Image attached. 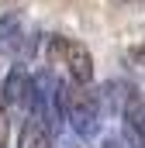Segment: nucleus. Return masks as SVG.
I'll return each instance as SVG.
<instances>
[{
  "label": "nucleus",
  "instance_id": "1a4fd4ad",
  "mask_svg": "<svg viewBox=\"0 0 145 148\" xmlns=\"http://www.w3.org/2000/svg\"><path fill=\"white\" fill-rule=\"evenodd\" d=\"M135 55H138V62H142V66H145V41H142V45H138V48H135Z\"/></svg>",
  "mask_w": 145,
  "mask_h": 148
},
{
  "label": "nucleus",
  "instance_id": "7ed1b4c3",
  "mask_svg": "<svg viewBox=\"0 0 145 148\" xmlns=\"http://www.w3.org/2000/svg\"><path fill=\"white\" fill-rule=\"evenodd\" d=\"M0 100H3L7 114H17L21 121L35 117V110H38V79L31 73H24L21 66H14L7 73V79H3V86H0Z\"/></svg>",
  "mask_w": 145,
  "mask_h": 148
},
{
  "label": "nucleus",
  "instance_id": "39448f33",
  "mask_svg": "<svg viewBox=\"0 0 145 148\" xmlns=\"http://www.w3.org/2000/svg\"><path fill=\"white\" fill-rule=\"evenodd\" d=\"M121 121H124V138L131 148H145V93H128L124 107H121Z\"/></svg>",
  "mask_w": 145,
  "mask_h": 148
},
{
  "label": "nucleus",
  "instance_id": "f257e3e1",
  "mask_svg": "<svg viewBox=\"0 0 145 148\" xmlns=\"http://www.w3.org/2000/svg\"><path fill=\"white\" fill-rule=\"evenodd\" d=\"M59 114L79 138H93L100 131V117H104V100L100 93H93L90 86L79 83H59Z\"/></svg>",
  "mask_w": 145,
  "mask_h": 148
},
{
  "label": "nucleus",
  "instance_id": "20e7f679",
  "mask_svg": "<svg viewBox=\"0 0 145 148\" xmlns=\"http://www.w3.org/2000/svg\"><path fill=\"white\" fill-rule=\"evenodd\" d=\"M0 48H3L14 62L28 59V55L35 52V38H31V31H28V24H24L21 14H7V17L0 21Z\"/></svg>",
  "mask_w": 145,
  "mask_h": 148
},
{
  "label": "nucleus",
  "instance_id": "6e6552de",
  "mask_svg": "<svg viewBox=\"0 0 145 148\" xmlns=\"http://www.w3.org/2000/svg\"><path fill=\"white\" fill-rule=\"evenodd\" d=\"M104 148H131V141H128L124 134H110L107 141H104Z\"/></svg>",
  "mask_w": 145,
  "mask_h": 148
},
{
  "label": "nucleus",
  "instance_id": "f03ea898",
  "mask_svg": "<svg viewBox=\"0 0 145 148\" xmlns=\"http://www.w3.org/2000/svg\"><path fill=\"white\" fill-rule=\"evenodd\" d=\"M45 59H48L52 73L62 76V83H79V86H90L93 83V55L76 38L52 35L45 41Z\"/></svg>",
  "mask_w": 145,
  "mask_h": 148
},
{
  "label": "nucleus",
  "instance_id": "423d86ee",
  "mask_svg": "<svg viewBox=\"0 0 145 148\" xmlns=\"http://www.w3.org/2000/svg\"><path fill=\"white\" fill-rule=\"evenodd\" d=\"M17 148H52V127L38 117H28L21 124V138H17Z\"/></svg>",
  "mask_w": 145,
  "mask_h": 148
},
{
  "label": "nucleus",
  "instance_id": "0eeeda50",
  "mask_svg": "<svg viewBox=\"0 0 145 148\" xmlns=\"http://www.w3.org/2000/svg\"><path fill=\"white\" fill-rule=\"evenodd\" d=\"M7 138H10V114L0 100V148H7Z\"/></svg>",
  "mask_w": 145,
  "mask_h": 148
}]
</instances>
